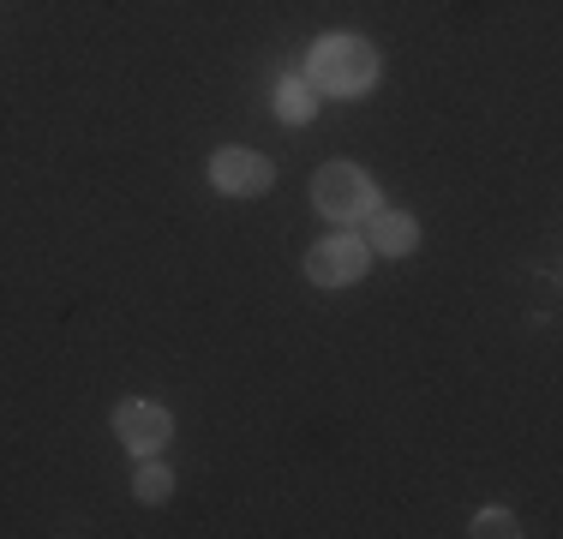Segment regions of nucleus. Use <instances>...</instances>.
<instances>
[{
  "instance_id": "39448f33",
  "label": "nucleus",
  "mask_w": 563,
  "mask_h": 539,
  "mask_svg": "<svg viewBox=\"0 0 563 539\" xmlns=\"http://www.w3.org/2000/svg\"><path fill=\"white\" fill-rule=\"evenodd\" d=\"M114 431H120V443H126L132 455H156L168 443L174 420H168L163 402H120V408H114Z\"/></svg>"
},
{
  "instance_id": "1a4fd4ad",
  "label": "nucleus",
  "mask_w": 563,
  "mask_h": 539,
  "mask_svg": "<svg viewBox=\"0 0 563 539\" xmlns=\"http://www.w3.org/2000/svg\"><path fill=\"white\" fill-rule=\"evenodd\" d=\"M474 534L504 539V534H521V528H516V516H509V509H479V516H474Z\"/></svg>"
},
{
  "instance_id": "423d86ee",
  "label": "nucleus",
  "mask_w": 563,
  "mask_h": 539,
  "mask_svg": "<svg viewBox=\"0 0 563 539\" xmlns=\"http://www.w3.org/2000/svg\"><path fill=\"white\" fill-rule=\"evenodd\" d=\"M366 246L384 252V258H408L413 246H420V222H413L408 210H372L366 216Z\"/></svg>"
},
{
  "instance_id": "f03ea898",
  "label": "nucleus",
  "mask_w": 563,
  "mask_h": 539,
  "mask_svg": "<svg viewBox=\"0 0 563 539\" xmlns=\"http://www.w3.org/2000/svg\"><path fill=\"white\" fill-rule=\"evenodd\" d=\"M312 205L336 228H347V222H366V216L378 210V186H372V174L354 168V162H330L312 180Z\"/></svg>"
},
{
  "instance_id": "7ed1b4c3",
  "label": "nucleus",
  "mask_w": 563,
  "mask_h": 539,
  "mask_svg": "<svg viewBox=\"0 0 563 539\" xmlns=\"http://www.w3.org/2000/svg\"><path fill=\"white\" fill-rule=\"evenodd\" d=\"M372 264V246L360 234H347V228H336L330 240H318L312 252H306V276L318 282V288H347V282H360Z\"/></svg>"
},
{
  "instance_id": "0eeeda50",
  "label": "nucleus",
  "mask_w": 563,
  "mask_h": 539,
  "mask_svg": "<svg viewBox=\"0 0 563 539\" xmlns=\"http://www.w3.org/2000/svg\"><path fill=\"white\" fill-rule=\"evenodd\" d=\"M276 114L288 120V127H306V120L318 114V90H312V78H282V85H276Z\"/></svg>"
},
{
  "instance_id": "6e6552de",
  "label": "nucleus",
  "mask_w": 563,
  "mask_h": 539,
  "mask_svg": "<svg viewBox=\"0 0 563 539\" xmlns=\"http://www.w3.org/2000/svg\"><path fill=\"white\" fill-rule=\"evenodd\" d=\"M132 492H139V504H168L174 474H168L163 462H151V455H139V474H132Z\"/></svg>"
},
{
  "instance_id": "20e7f679",
  "label": "nucleus",
  "mask_w": 563,
  "mask_h": 539,
  "mask_svg": "<svg viewBox=\"0 0 563 539\" xmlns=\"http://www.w3.org/2000/svg\"><path fill=\"white\" fill-rule=\"evenodd\" d=\"M271 180H276V168H271V156H258V151H217L210 156V186L228 198H264Z\"/></svg>"
},
{
  "instance_id": "f257e3e1",
  "label": "nucleus",
  "mask_w": 563,
  "mask_h": 539,
  "mask_svg": "<svg viewBox=\"0 0 563 539\" xmlns=\"http://www.w3.org/2000/svg\"><path fill=\"white\" fill-rule=\"evenodd\" d=\"M312 90L324 97H360L378 78V48L366 36H318L312 43Z\"/></svg>"
}]
</instances>
